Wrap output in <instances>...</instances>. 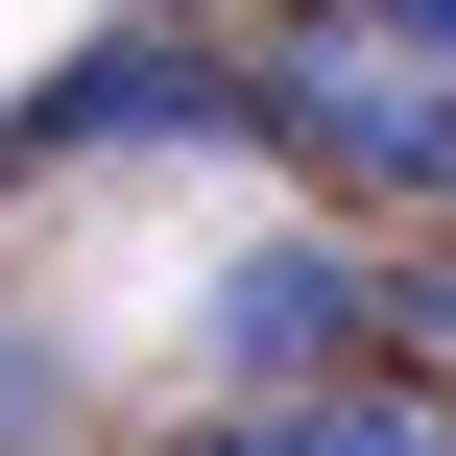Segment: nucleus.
Masks as SVG:
<instances>
[{
	"label": "nucleus",
	"mask_w": 456,
	"mask_h": 456,
	"mask_svg": "<svg viewBox=\"0 0 456 456\" xmlns=\"http://www.w3.org/2000/svg\"><path fill=\"white\" fill-rule=\"evenodd\" d=\"M240 72H265V144H289V168H337L361 216H456V48L409 0H313V24H265Z\"/></svg>",
	"instance_id": "obj_1"
},
{
	"label": "nucleus",
	"mask_w": 456,
	"mask_h": 456,
	"mask_svg": "<svg viewBox=\"0 0 456 456\" xmlns=\"http://www.w3.org/2000/svg\"><path fill=\"white\" fill-rule=\"evenodd\" d=\"M24 168H144V144H265V72L240 48H72L24 120H0Z\"/></svg>",
	"instance_id": "obj_2"
},
{
	"label": "nucleus",
	"mask_w": 456,
	"mask_h": 456,
	"mask_svg": "<svg viewBox=\"0 0 456 456\" xmlns=\"http://www.w3.org/2000/svg\"><path fill=\"white\" fill-rule=\"evenodd\" d=\"M216 456H456V361H433V337L289 361V385H240V433H216Z\"/></svg>",
	"instance_id": "obj_3"
},
{
	"label": "nucleus",
	"mask_w": 456,
	"mask_h": 456,
	"mask_svg": "<svg viewBox=\"0 0 456 456\" xmlns=\"http://www.w3.org/2000/svg\"><path fill=\"white\" fill-rule=\"evenodd\" d=\"M361 337H409V265H361V240H240V265H216V361H240V385L361 361Z\"/></svg>",
	"instance_id": "obj_4"
},
{
	"label": "nucleus",
	"mask_w": 456,
	"mask_h": 456,
	"mask_svg": "<svg viewBox=\"0 0 456 456\" xmlns=\"http://www.w3.org/2000/svg\"><path fill=\"white\" fill-rule=\"evenodd\" d=\"M0 456H72V385H48V337H0Z\"/></svg>",
	"instance_id": "obj_5"
},
{
	"label": "nucleus",
	"mask_w": 456,
	"mask_h": 456,
	"mask_svg": "<svg viewBox=\"0 0 456 456\" xmlns=\"http://www.w3.org/2000/svg\"><path fill=\"white\" fill-rule=\"evenodd\" d=\"M409 337H433V361H456V265H409Z\"/></svg>",
	"instance_id": "obj_6"
},
{
	"label": "nucleus",
	"mask_w": 456,
	"mask_h": 456,
	"mask_svg": "<svg viewBox=\"0 0 456 456\" xmlns=\"http://www.w3.org/2000/svg\"><path fill=\"white\" fill-rule=\"evenodd\" d=\"M409 24H433V48H456V0H409Z\"/></svg>",
	"instance_id": "obj_7"
}]
</instances>
